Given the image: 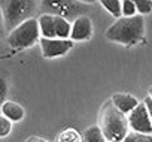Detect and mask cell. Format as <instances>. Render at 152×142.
<instances>
[{
  "mask_svg": "<svg viewBox=\"0 0 152 142\" xmlns=\"http://www.w3.org/2000/svg\"><path fill=\"white\" fill-rule=\"evenodd\" d=\"M102 3V6L106 9V11H109L115 18H121V15H122V2H119V0H103V2H100Z\"/></svg>",
  "mask_w": 152,
  "mask_h": 142,
  "instance_id": "obj_13",
  "label": "cell"
},
{
  "mask_svg": "<svg viewBox=\"0 0 152 142\" xmlns=\"http://www.w3.org/2000/svg\"><path fill=\"white\" fill-rule=\"evenodd\" d=\"M11 130H12V121L2 115L0 117V136L2 138L8 136L11 133Z\"/></svg>",
  "mask_w": 152,
  "mask_h": 142,
  "instance_id": "obj_18",
  "label": "cell"
},
{
  "mask_svg": "<svg viewBox=\"0 0 152 142\" xmlns=\"http://www.w3.org/2000/svg\"><path fill=\"white\" fill-rule=\"evenodd\" d=\"M37 3L31 0H11V2H3V18L6 23V27L15 29L24 21L31 18V14L34 12Z\"/></svg>",
  "mask_w": 152,
  "mask_h": 142,
  "instance_id": "obj_4",
  "label": "cell"
},
{
  "mask_svg": "<svg viewBox=\"0 0 152 142\" xmlns=\"http://www.w3.org/2000/svg\"><path fill=\"white\" fill-rule=\"evenodd\" d=\"M42 6L48 9L51 15L63 17L67 20V17H76L82 12L79 2H42ZM78 18V17H76Z\"/></svg>",
  "mask_w": 152,
  "mask_h": 142,
  "instance_id": "obj_8",
  "label": "cell"
},
{
  "mask_svg": "<svg viewBox=\"0 0 152 142\" xmlns=\"http://www.w3.org/2000/svg\"><path fill=\"white\" fill-rule=\"evenodd\" d=\"M2 115L11 120L12 123H18L24 118V109L15 102H3L2 105Z\"/></svg>",
  "mask_w": 152,
  "mask_h": 142,
  "instance_id": "obj_11",
  "label": "cell"
},
{
  "mask_svg": "<svg viewBox=\"0 0 152 142\" xmlns=\"http://www.w3.org/2000/svg\"><path fill=\"white\" fill-rule=\"evenodd\" d=\"M145 106L148 108V112H149V117H151V120H152V100H151V97L148 96L146 99H145Z\"/></svg>",
  "mask_w": 152,
  "mask_h": 142,
  "instance_id": "obj_19",
  "label": "cell"
},
{
  "mask_svg": "<svg viewBox=\"0 0 152 142\" xmlns=\"http://www.w3.org/2000/svg\"><path fill=\"white\" fill-rule=\"evenodd\" d=\"M57 142H84V138H81V135L75 129H67L58 136Z\"/></svg>",
  "mask_w": 152,
  "mask_h": 142,
  "instance_id": "obj_14",
  "label": "cell"
},
{
  "mask_svg": "<svg viewBox=\"0 0 152 142\" xmlns=\"http://www.w3.org/2000/svg\"><path fill=\"white\" fill-rule=\"evenodd\" d=\"M149 97H151V100H152V87H151V90H149Z\"/></svg>",
  "mask_w": 152,
  "mask_h": 142,
  "instance_id": "obj_22",
  "label": "cell"
},
{
  "mask_svg": "<svg viewBox=\"0 0 152 142\" xmlns=\"http://www.w3.org/2000/svg\"><path fill=\"white\" fill-rule=\"evenodd\" d=\"M39 42H40L42 54H43L45 58L61 57L73 48V40L72 39H46V38H40Z\"/></svg>",
  "mask_w": 152,
  "mask_h": 142,
  "instance_id": "obj_7",
  "label": "cell"
},
{
  "mask_svg": "<svg viewBox=\"0 0 152 142\" xmlns=\"http://www.w3.org/2000/svg\"><path fill=\"white\" fill-rule=\"evenodd\" d=\"M122 142H152V135H143L137 132H131Z\"/></svg>",
  "mask_w": 152,
  "mask_h": 142,
  "instance_id": "obj_15",
  "label": "cell"
},
{
  "mask_svg": "<svg viewBox=\"0 0 152 142\" xmlns=\"http://www.w3.org/2000/svg\"><path fill=\"white\" fill-rule=\"evenodd\" d=\"M0 96H2V99L6 96V81L2 79V84H0Z\"/></svg>",
  "mask_w": 152,
  "mask_h": 142,
  "instance_id": "obj_20",
  "label": "cell"
},
{
  "mask_svg": "<svg viewBox=\"0 0 152 142\" xmlns=\"http://www.w3.org/2000/svg\"><path fill=\"white\" fill-rule=\"evenodd\" d=\"M40 38L42 35H40L39 20L30 18L23 24H20L18 27H15L14 30H11L8 36V43L15 49H24L33 46L37 40H40Z\"/></svg>",
  "mask_w": 152,
  "mask_h": 142,
  "instance_id": "obj_3",
  "label": "cell"
},
{
  "mask_svg": "<svg viewBox=\"0 0 152 142\" xmlns=\"http://www.w3.org/2000/svg\"><path fill=\"white\" fill-rule=\"evenodd\" d=\"M27 142H48V141L46 139H42V138H37V136H31V138H28Z\"/></svg>",
  "mask_w": 152,
  "mask_h": 142,
  "instance_id": "obj_21",
  "label": "cell"
},
{
  "mask_svg": "<svg viewBox=\"0 0 152 142\" xmlns=\"http://www.w3.org/2000/svg\"><path fill=\"white\" fill-rule=\"evenodd\" d=\"M84 142H107L100 126H91L84 133Z\"/></svg>",
  "mask_w": 152,
  "mask_h": 142,
  "instance_id": "obj_12",
  "label": "cell"
},
{
  "mask_svg": "<svg viewBox=\"0 0 152 142\" xmlns=\"http://www.w3.org/2000/svg\"><path fill=\"white\" fill-rule=\"evenodd\" d=\"M102 130L107 142H122L128 135V118L107 102L102 109Z\"/></svg>",
  "mask_w": 152,
  "mask_h": 142,
  "instance_id": "obj_2",
  "label": "cell"
},
{
  "mask_svg": "<svg viewBox=\"0 0 152 142\" xmlns=\"http://www.w3.org/2000/svg\"><path fill=\"white\" fill-rule=\"evenodd\" d=\"M134 5H136L139 15H142V17L151 14V11H152V2H149V0H137V2H134Z\"/></svg>",
  "mask_w": 152,
  "mask_h": 142,
  "instance_id": "obj_17",
  "label": "cell"
},
{
  "mask_svg": "<svg viewBox=\"0 0 152 142\" xmlns=\"http://www.w3.org/2000/svg\"><path fill=\"white\" fill-rule=\"evenodd\" d=\"M137 15V9L133 0H122V17L131 18Z\"/></svg>",
  "mask_w": 152,
  "mask_h": 142,
  "instance_id": "obj_16",
  "label": "cell"
},
{
  "mask_svg": "<svg viewBox=\"0 0 152 142\" xmlns=\"http://www.w3.org/2000/svg\"><path fill=\"white\" fill-rule=\"evenodd\" d=\"M109 40L133 46L145 40V20L142 15H136L131 18L121 17L113 26L109 27L106 32Z\"/></svg>",
  "mask_w": 152,
  "mask_h": 142,
  "instance_id": "obj_1",
  "label": "cell"
},
{
  "mask_svg": "<svg viewBox=\"0 0 152 142\" xmlns=\"http://www.w3.org/2000/svg\"><path fill=\"white\" fill-rule=\"evenodd\" d=\"M93 35V23L88 17L85 15H81L78 18H75L73 24H72V35H70V39L75 42V40H88Z\"/></svg>",
  "mask_w": 152,
  "mask_h": 142,
  "instance_id": "obj_9",
  "label": "cell"
},
{
  "mask_svg": "<svg viewBox=\"0 0 152 142\" xmlns=\"http://www.w3.org/2000/svg\"><path fill=\"white\" fill-rule=\"evenodd\" d=\"M40 35L46 39H70L72 24L69 20L51 14H43L39 17Z\"/></svg>",
  "mask_w": 152,
  "mask_h": 142,
  "instance_id": "obj_5",
  "label": "cell"
},
{
  "mask_svg": "<svg viewBox=\"0 0 152 142\" xmlns=\"http://www.w3.org/2000/svg\"><path fill=\"white\" fill-rule=\"evenodd\" d=\"M112 103H113L115 108H116L118 111H121L124 115H128V114H131V112L137 108V105H139L140 102H139L134 96H131V94L116 93V94L112 96Z\"/></svg>",
  "mask_w": 152,
  "mask_h": 142,
  "instance_id": "obj_10",
  "label": "cell"
},
{
  "mask_svg": "<svg viewBox=\"0 0 152 142\" xmlns=\"http://www.w3.org/2000/svg\"><path fill=\"white\" fill-rule=\"evenodd\" d=\"M127 118H128V126L131 127L133 132L143 133V135H152V120L143 102L139 103L137 108L131 114L127 115Z\"/></svg>",
  "mask_w": 152,
  "mask_h": 142,
  "instance_id": "obj_6",
  "label": "cell"
}]
</instances>
